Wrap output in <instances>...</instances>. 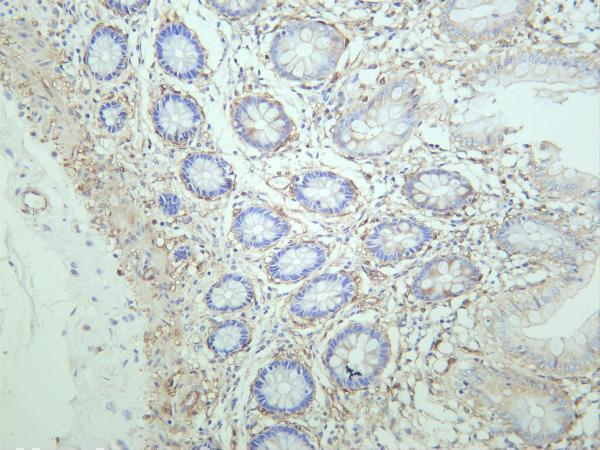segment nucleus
Instances as JSON below:
<instances>
[{
	"label": "nucleus",
	"mask_w": 600,
	"mask_h": 450,
	"mask_svg": "<svg viewBox=\"0 0 600 450\" xmlns=\"http://www.w3.org/2000/svg\"><path fill=\"white\" fill-rule=\"evenodd\" d=\"M252 339V328L245 320L231 319L216 327L208 345L215 353L228 356L244 349Z\"/></svg>",
	"instance_id": "dca6fc26"
},
{
	"label": "nucleus",
	"mask_w": 600,
	"mask_h": 450,
	"mask_svg": "<svg viewBox=\"0 0 600 450\" xmlns=\"http://www.w3.org/2000/svg\"><path fill=\"white\" fill-rule=\"evenodd\" d=\"M98 116L105 130L110 133H116L124 127L128 113L126 107L121 102L111 100L101 105Z\"/></svg>",
	"instance_id": "f3484780"
},
{
	"label": "nucleus",
	"mask_w": 600,
	"mask_h": 450,
	"mask_svg": "<svg viewBox=\"0 0 600 450\" xmlns=\"http://www.w3.org/2000/svg\"><path fill=\"white\" fill-rule=\"evenodd\" d=\"M181 179L186 188L199 198L213 200L226 196L235 186L232 166L220 156L195 152L181 164Z\"/></svg>",
	"instance_id": "9b49d317"
},
{
	"label": "nucleus",
	"mask_w": 600,
	"mask_h": 450,
	"mask_svg": "<svg viewBox=\"0 0 600 450\" xmlns=\"http://www.w3.org/2000/svg\"><path fill=\"white\" fill-rule=\"evenodd\" d=\"M330 256L331 248L322 241H295L273 250L264 260V269L271 282L294 284L319 271Z\"/></svg>",
	"instance_id": "9d476101"
},
{
	"label": "nucleus",
	"mask_w": 600,
	"mask_h": 450,
	"mask_svg": "<svg viewBox=\"0 0 600 450\" xmlns=\"http://www.w3.org/2000/svg\"><path fill=\"white\" fill-rule=\"evenodd\" d=\"M388 343L380 330L362 323H350L326 344L322 366L338 389L348 392L369 386L384 366Z\"/></svg>",
	"instance_id": "f03ea898"
},
{
	"label": "nucleus",
	"mask_w": 600,
	"mask_h": 450,
	"mask_svg": "<svg viewBox=\"0 0 600 450\" xmlns=\"http://www.w3.org/2000/svg\"><path fill=\"white\" fill-rule=\"evenodd\" d=\"M151 117L157 133L166 141L184 145L201 130L204 115L190 95L173 88H163L151 106Z\"/></svg>",
	"instance_id": "1a4fd4ad"
},
{
	"label": "nucleus",
	"mask_w": 600,
	"mask_h": 450,
	"mask_svg": "<svg viewBox=\"0 0 600 450\" xmlns=\"http://www.w3.org/2000/svg\"><path fill=\"white\" fill-rule=\"evenodd\" d=\"M149 2L146 1H105V5L110 10L119 15H130L146 7Z\"/></svg>",
	"instance_id": "6ab92c4d"
},
{
	"label": "nucleus",
	"mask_w": 600,
	"mask_h": 450,
	"mask_svg": "<svg viewBox=\"0 0 600 450\" xmlns=\"http://www.w3.org/2000/svg\"><path fill=\"white\" fill-rule=\"evenodd\" d=\"M359 292L356 271H327L312 277L290 296L285 314L296 325H315L353 303Z\"/></svg>",
	"instance_id": "39448f33"
},
{
	"label": "nucleus",
	"mask_w": 600,
	"mask_h": 450,
	"mask_svg": "<svg viewBox=\"0 0 600 450\" xmlns=\"http://www.w3.org/2000/svg\"><path fill=\"white\" fill-rule=\"evenodd\" d=\"M273 186L309 212L326 216L346 214L358 198L351 180L327 170L301 171Z\"/></svg>",
	"instance_id": "423d86ee"
},
{
	"label": "nucleus",
	"mask_w": 600,
	"mask_h": 450,
	"mask_svg": "<svg viewBox=\"0 0 600 450\" xmlns=\"http://www.w3.org/2000/svg\"><path fill=\"white\" fill-rule=\"evenodd\" d=\"M316 384L309 366L297 357L279 356L265 363L251 384V398L264 415L293 418L313 404Z\"/></svg>",
	"instance_id": "7ed1b4c3"
},
{
	"label": "nucleus",
	"mask_w": 600,
	"mask_h": 450,
	"mask_svg": "<svg viewBox=\"0 0 600 450\" xmlns=\"http://www.w3.org/2000/svg\"><path fill=\"white\" fill-rule=\"evenodd\" d=\"M292 230L293 222L282 210L257 202L237 208L231 224L234 240L252 252L274 247L289 237Z\"/></svg>",
	"instance_id": "6e6552de"
},
{
	"label": "nucleus",
	"mask_w": 600,
	"mask_h": 450,
	"mask_svg": "<svg viewBox=\"0 0 600 450\" xmlns=\"http://www.w3.org/2000/svg\"><path fill=\"white\" fill-rule=\"evenodd\" d=\"M155 51L160 67L177 79L194 81L206 73L204 47L195 33L178 18L168 19L160 26Z\"/></svg>",
	"instance_id": "0eeeda50"
},
{
	"label": "nucleus",
	"mask_w": 600,
	"mask_h": 450,
	"mask_svg": "<svg viewBox=\"0 0 600 450\" xmlns=\"http://www.w3.org/2000/svg\"><path fill=\"white\" fill-rule=\"evenodd\" d=\"M315 439L297 427L272 425L254 434L248 441L253 449H306L316 448Z\"/></svg>",
	"instance_id": "2eb2a0df"
},
{
	"label": "nucleus",
	"mask_w": 600,
	"mask_h": 450,
	"mask_svg": "<svg viewBox=\"0 0 600 450\" xmlns=\"http://www.w3.org/2000/svg\"><path fill=\"white\" fill-rule=\"evenodd\" d=\"M347 45L346 36L330 23L295 19L277 31L270 58L278 75L295 82L325 79L334 72Z\"/></svg>",
	"instance_id": "f257e3e1"
},
{
	"label": "nucleus",
	"mask_w": 600,
	"mask_h": 450,
	"mask_svg": "<svg viewBox=\"0 0 600 450\" xmlns=\"http://www.w3.org/2000/svg\"><path fill=\"white\" fill-rule=\"evenodd\" d=\"M231 124L240 139L263 153L277 152L293 143L297 127L275 98L250 94L231 105Z\"/></svg>",
	"instance_id": "20e7f679"
},
{
	"label": "nucleus",
	"mask_w": 600,
	"mask_h": 450,
	"mask_svg": "<svg viewBox=\"0 0 600 450\" xmlns=\"http://www.w3.org/2000/svg\"><path fill=\"white\" fill-rule=\"evenodd\" d=\"M211 8L219 14L226 17L249 16L262 9L266 2L264 1H209Z\"/></svg>",
	"instance_id": "a211bd4d"
},
{
	"label": "nucleus",
	"mask_w": 600,
	"mask_h": 450,
	"mask_svg": "<svg viewBox=\"0 0 600 450\" xmlns=\"http://www.w3.org/2000/svg\"><path fill=\"white\" fill-rule=\"evenodd\" d=\"M418 244L416 226L409 222L377 225L361 241L365 257L378 262H390L411 252Z\"/></svg>",
	"instance_id": "ddd939ff"
},
{
	"label": "nucleus",
	"mask_w": 600,
	"mask_h": 450,
	"mask_svg": "<svg viewBox=\"0 0 600 450\" xmlns=\"http://www.w3.org/2000/svg\"><path fill=\"white\" fill-rule=\"evenodd\" d=\"M254 297V285L247 276L229 273L210 287L205 295V302L211 310L226 313L249 307Z\"/></svg>",
	"instance_id": "4468645a"
},
{
	"label": "nucleus",
	"mask_w": 600,
	"mask_h": 450,
	"mask_svg": "<svg viewBox=\"0 0 600 450\" xmlns=\"http://www.w3.org/2000/svg\"><path fill=\"white\" fill-rule=\"evenodd\" d=\"M85 62L97 80L109 81L117 77L127 62V42L123 33L111 25H98L88 42Z\"/></svg>",
	"instance_id": "f8f14e48"
}]
</instances>
